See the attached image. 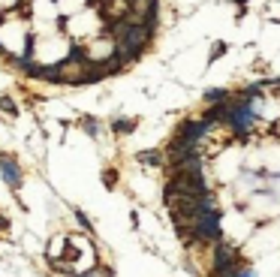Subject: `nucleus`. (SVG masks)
<instances>
[{"mask_svg": "<svg viewBox=\"0 0 280 277\" xmlns=\"http://www.w3.org/2000/svg\"><path fill=\"white\" fill-rule=\"evenodd\" d=\"M208 193H211V187L205 181V172H175V178L163 190L166 202L178 196H208Z\"/></svg>", "mask_w": 280, "mask_h": 277, "instance_id": "f257e3e1", "label": "nucleus"}, {"mask_svg": "<svg viewBox=\"0 0 280 277\" xmlns=\"http://www.w3.org/2000/svg\"><path fill=\"white\" fill-rule=\"evenodd\" d=\"M217 124H211V120H205V118H199V120H184V124L178 127V133H175V138L178 142H190V145H202V138L211 133Z\"/></svg>", "mask_w": 280, "mask_h": 277, "instance_id": "f03ea898", "label": "nucleus"}, {"mask_svg": "<svg viewBox=\"0 0 280 277\" xmlns=\"http://www.w3.org/2000/svg\"><path fill=\"white\" fill-rule=\"evenodd\" d=\"M229 268H241V256L235 253V247L229 244H214V271H229Z\"/></svg>", "mask_w": 280, "mask_h": 277, "instance_id": "7ed1b4c3", "label": "nucleus"}, {"mask_svg": "<svg viewBox=\"0 0 280 277\" xmlns=\"http://www.w3.org/2000/svg\"><path fill=\"white\" fill-rule=\"evenodd\" d=\"M0 172H3V178H6L12 187H19V184H21V172H19V163H15V160L3 157V160H0Z\"/></svg>", "mask_w": 280, "mask_h": 277, "instance_id": "20e7f679", "label": "nucleus"}, {"mask_svg": "<svg viewBox=\"0 0 280 277\" xmlns=\"http://www.w3.org/2000/svg\"><path fill=\"white\" fill-rule=\"evenodd\" d=\"M130 12H139L145 19H157V0H130Z\"/></svg>", "mask_w": 280, "mask_h": 277, "instance_id": "39448f33", "label": "nucleus"}, {"mask_svg": "<svg viewBox=\"0 0 280 277\" xmlns=\"http://www.w3.org/2000/svg\"><path fill=\"white\" fill-rule=\"evenodd\" d=\"M214 277H256L250 268H229V271H214Z\"/></svg>", "mask_w": 280, "mask_h": 277, "instance_id": "423d86ee", "label": "nucleus"}, {"mask_svg": "<svg viewBox=\"0 0 280 277\" xmlns=\"http://www.w3.org/2000/svg\"><path fill=\"white\" fill-rule=\"evenodd\" d=\"M139 163H145V166H160V154H157V151H142V154H139Z\"/></svg>", "mask_w": 280, "mask_h": 277, "instance_id": "0eeeda50", "label": "nucleus"}, {"mask_svg": "<svg viewBox=\"0 0 280 277\" xmlns=\"http://www.w3.org/2000/svg\"><path fill=\"white\" fill-rule=\"evenodd\" d=\"M205 99H208V102H220V99L226 102V99H229V94H226V91H208Z\"/></svg>", "mask_w": 280, "mask_h": 277, "instance_id": "6e6552de", "label": "nucleus"}, {"mask_svg": "<svg viewBox=\"0 0 280 277\" xmlns=\"http://www.w3.org/2000/svg\"><path fill=\"white\" fill-rule=\"evenodd\" d=\"M112 127H115L118 133H124V130H133L136 124H133V120H124V118H118V120H115V124H112Z\"/></svg>", "mask_w": 280, "mask_h": 277, "instance_id": "1a4fd4ad", "label": "nucleus"}, {"mask_svg": "<svg viewBox=\"0 0 280 277\" xmlns=\"http://www.w3.org/2000/svg\"><path fill=\"white\" fill-rule=\"evenodd\" d=\"M0 109H3L6 115H15V102H12L9 97H0Z\"/></svg>", "mask_w": 280, "mask_h": 277, "instance_id": "9d476101", "label": "nucleus"}, {"mask_svg": "<svg viewBox=\"0 0 280 277\" xmlns=\"http://www.w3.org/2000/svg\"><path fill=\"white\" fill-rule=\"evenodd\" d=\"M0 55H6V48H3V45H0Z\"/></svg>", "mask_w": 280, "mask_h": 277, "instance_id": "9b49d317", "label": "nucleus"}, {"mask_svg": "<svg viewBox=\"0 0 280 277\" xmlns=\"http://www.w3.org/2000/svg\"><path fill=\"white\" fill-rule=\"evenodd\" d=\"M0 226H3V217H0Z\"/></svg>", "mask_w": 280, "mask_h": 277, "instance_id": "f8f14e48", "label": "nucleus"}]
</instances>
